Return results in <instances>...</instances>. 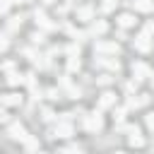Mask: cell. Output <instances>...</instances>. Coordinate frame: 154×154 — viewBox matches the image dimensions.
<instances>
[{"label": "cell", "instance_id": "obj_9", "mask_svg": "<svg viewBox=\"0 0 154 154\" xmlns=\"http://www.w3.org/2000/svg\"><path fill=\"white\" fill-rule=\"evenodd\" d=\"M135 10H140V12H152L154 5H152L149 0H135Z\"/></svg>", "mask_w": 154, "mask_h": 154}, {"label": "cell", "instance_id": "obj_16", "mask_svg": "<svg viewBox=\"0 0 154 154\" xmlns=\"http://www.w3.org/2000/svg\"><path fill=\"white\" fill-rule=\"evenodd\" d=\"M103 31H106V24L103 22H96L94 24V34H103Z\"/></svg>", "mask_w": 154, "mask_h": 154}, {"label": "cell", "instance_id": "obj_12", "mask_svg": "<svg viewBox=\"0 0 154 154\" xmlns=\"http://www.w3.org/2000/svg\"><path fill=\"white\" fill-rule=\"evenodd\" d=\"M132 72H137V75H149V70H147V65H142V63H137V65H132ZM135 75V77H137Z\"/></svg>", "mask_w": 154, "mask_h": 154}, {"label": "cell", "instance_id": "obj_11", "mask_svg": "<svg viewBox=\"0 0 154 154\" xmlns=\"http://www.w3.org/2000/svg\"><path fill=\"white\" fill-rule=\"evenodd\" d=\"M144 125H147L149 132H154V111H149V113L144 116Z\"/></svg>", "mask_w": 154, "mask_h": 154}, {"label": "cell", "instance_id": "obj_15", "mask_svg": "<svg viewBox=\"0 0 154 154\" xmlns=\"http://www.w3.org/2000/svg\"><path fill=\"white\" fill-rule=\"evenodd\" d=\"M101 7H103V12H111V10L116 7V0H103V5H101Z\"/></svg>", "mask_w": 154, "mask_h": 154}, {"label": "cell", "instance_id": "obj_8", "mask_svg": "<svg viewBox=\"0 0 154 154\" xmlns=\"http://www.w3.org/2000/svg\"><path fill=\"white\" fill-rule=\"evenodd\" d=\"M116 103V94L113 91H103L101 94V108H108V106H113Z\"/></svg>", "mask_w": 154, "mask_h": 154}, {"label": "cell", "instance_id": "obj_5", "mask_svg": "<svg viewBox=\"0 0 154 154\" xmlns=\"http://www.w3.org/2000/svg\"><path fill=\"white\" fill-rule=\"evenodd\" d=\"M0 103L2 106H17V103H22V96L14 94V91H10V94H2L0 96Z\"/></svg>", "mask_w": 154, "mask_h": 154}, {"label": "cell", "instance_id": "obj_7", "mask_svg": "<svg viewBox=\"0 0 154 154\" xmlns=\"http://www.w3.org/2000/svg\"><path fill=\"white\" fill-rule=\"evenodd\" d=\"M96 51H101V53H118L120 48H118V43H96Z\"/></svg>", "mask_w": 154, "mask_h": 154}, {"label": "cell", "instance_id": "obj_1", "mask_svg": "<svg viewBox=\"0 0 154 154\" xmlns=\"http://www.w3.org/2000/svg\"><path fill=\"white\" fill-rule=\"evenodd\" d=\"M7 135L12 137V140H19V142H26V128L22 125V123H12L10 128H7Z\"/></svg>", "mask_w": 154, "mask_h": 154}, {"label": "cell", "instance_id": "obj_17", "mask_svg": "<svg viewBox=\"0 0 154 154\" xmlns=\"http://www.w3.org/2000/svg\"><path fill=\"white\" fill-rule=\"evenodd\" d=\"M5 120H7V111H5V108H0V123H5Z\"/></svg>", "mask_w": 154, "mask_h": 154}, {"label": "cell", "instance_id": "obj_19", "mask_svg": "<svg viewBox=\"0 0 154 154\" xmlns=\"http://www.w3.org/2000/svg\"><path fill=\"white\" fill-rule=\"evenodd\" d=\"M36 154H46V152H36Z\"/></svg>", "mask_w": 154, "mask_h": 154}, {"label": "cell", "instance_id": "obj_18", "mask_svg": "<svg viewBox=\"0 0 154 154\" xmlns=\"http://www.w3.org/2000/svg\"><path fill=\"white\" fill-rule=\"evenodd\" d=\"M111 154H125V152H111Z\"/></svg>", "mask_w": 154, "mask_h": 154}, {"label": "cell", "instance_id": "obj_2", "mask_svg": "<svg viewBox=\"0 0 154 154\" xmlns=\"http://www.w3.org/2000/svg\"><path fill=\"white\" fill-rule=\"evenodd\" d=\"M103 128V120H101V113L99 111H94V113H89L87 116V130L89 132H99Z\"/></svg>", "mask_w": 154, "mask_h": 154}, {"label": "cell", "instance_id": "obj_3", "mask_svg": "<svg viewBox=\"0 0 154 154\" xmlns=\"http://www.w3.org/2000/svg\"><path fill=\"white\" fill-rule=\"evenodd\" d=\"M116 22H118V26L130 29V26H135V22H137V19H135V14H132V12H123V14H118V19H116Z\"/></svg>", "mask_w": 154, "mask_h": 154}, {"label": "cell", "instance_id": "obj_13", "mask_svg": "<svg viewBox=\"0 0 154 154\" xmlns=\"http://www.w3.org/2000/svg\"><path fill=\"white\" fill-rule=\"evenodd\" d=\"M7 82H10V84H22V82H24V77H22V75H17V72H12V75L7 77Z\"/></svg>", "mask_w": 154, "mask_h": 154}, {"label": "cell", "instance_id": "obj_14", "mask_svg": "<svg viewBox=\"0 0 154 154\" xmlns=\"http://www.w3.org/2000/svg\"><path fill=\"white\" fill-rule=\"evenodd\" d=\"M24 144H26V152H36V147H38L34 137H26V142H24Z\"/></svg>", "mask_w": 154, "mask_h": 154}, {"label": "cell", "instance_id": "obj_6", "mask_svg": "<svg viewBox=\"0 0 154 154\" xmlns=\"http://www.w3.org/2000/svg\"><path fill=\"white\" fill-rule=\"evenodd\" d=\"M72 135V125H67V123H58L55 125V137H70Z\"/></svg>", "mask_w": 154, "mask_h": 154}, {"label": "cell", "instance_id": "obj_10", "mask_svg": "<svg viewBox=\"0 0 154 154\" xmlns=\"http://www.w3.org/2000/svg\"><path fill=\"white\" fill-rule=\"evenodd\" d=\"M91 14H94V10H91L89 5H87V7H82V10L77 12V17H79L82 22H89V19H91Z\"/></svg>", "mask_w": 154, "mask_h": 154}, {"label": "cell", "instance_id": "obj_4", "mask_svg": "<svg viewBox=\"0 0 154 154\" xmlns=\"http://www.w3.org/2000/svg\"><path fill=\"white\" fill-rule=\"evenodd\" d=\"M128 144H130L132 149H142V147L147 144V140H144V137H142V135L135 130V132H130V137H128Z\"/></svg>", "mask_w": 154, "mask_h": 154}]
</instances>
